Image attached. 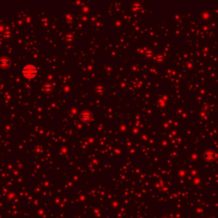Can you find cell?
I'll list each match as a JSON object with an SVG mask.
<instances>
[]
</instances>
